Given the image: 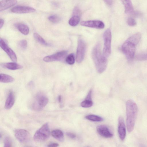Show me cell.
<instances>
[{
  "label": "cell",
  "mask_w": 147,
  "mask_h": 147,
  "mask_svg": "<svg viewBox=\"0 0 147 147\" xmlns=\"http://www.w3.org/2000/svg\"><path fill=\"white\" fill-rule=\"evenodd\" d=\"M92 56L98 72L100 74L103 73L107 68L108 60L101 53L100 43L97 44L93 48Z\"/></svg>",
  "instance_id": "cell-1"
},
{
  "label": "cell",
  "mask_w": 147,
  "mask_h": 147,
  "mask_svg": "<svg viewBox=\"0 0 147 147\" xmlns=\"http://www.w3.org/2000/svg\"><path fill=\"white\" fill-rule=\"evenodd\" d=\"M126 125L128 132L134 129L138 112V108L136 103L133 100H128L126 104Z\"/></svg>",
  "instance_id": "cell-2"
},
{
  "label": "cell",
  "mask_w": 147,
  "mask_h": 147,
  "mask_svg": "<svg viewBox=\"0 0 147 147\" xmlns=\"http://www.w3.org/2000/svg\"><path fill=\"white\" fill-rule=\"evenodd\" d=\"M50 132L48 123L44 124L35 133L34 140L37 142H42L47 140L49 137Z\"/></svg>",
  "instance_id": "cell-3"
},
{
  "label": "cell",
  "mask_w": 147,
  "mask_h": 147,
  "mask_svg": "<svg viewBox=\"0 0 147 147\" xmlns=\"http://www.w3.org/2000/svg\"><path fill=\"white\" fill-rule=\"evenodd\" d=\"M104 42L103 54L106 58L108 57L111 53L112 34L110 29H107L103 35Z\"/></svg>",
  "instance_id": "cell-4"
},
{
  "label": "cell",
  "mask_w": 147,
  "mask_h": 147,
  "mask_svg": "<svg viewBox=\"0 0 147 147\" xmlns=\"http://www.w3.org/2000/svg\"><path fill=\"white\" fill-rule=\"evenodd\" d=\"M136 45L127 40L123 44L122 47V51L129 60H131L134 57Z\"/></svg>",
  "instance_id": "cell-5"
},
{
  "label": "cell",
  "mask_w": 147,
  "mask_h": 147,
  "mask_svg": "<svg viewBox=\"0 0 147 147\" xmlns=\"http://www.w3.org/2000/svg\"><path fill=\"white\" fill-rule=\"evenodd\" d=\"M48 102V98L45 96L39 94L36 96L31 107L33 110L40 111L47 105Z\"/></svg>",
  "instance_id": "cell-6"
},
{
  "label": "cell",
  "mask_w": 147,
  "mask_h": 147,
  "mask_svg": "<svg viewBox=\"0 0 147 147\" xmlns=\"http://www.w3.org/2000/svg\"><path fill=\"white\" fill-rule=\"evenodd\" d=\"M86 43L84 40L80 38L78 41L76 60L78 63H81L84 58L86 50Z\"/></svg>",
  "instance_id": "cell-7"
},
{
  "label": "cell",
  "mask_w": 147,
  "mask_h": 147,
  "mask_svg": "<svg viewBox=\"0 0 147 147\" xmlns=\"http://www.w3.org/2000/svg\"><path fill=\"white\" fill-rule=\"evenodd\" d=\"M67 53V51L65 50L60 51L45 57L43 59V60L47 62L61 61L66 57Z\"/></svg>",
  "instance_id": "cell-8"
},
{
  "label": "cell",
  "mask_w": 147,
  "mask_h": 147,
  "mask_svg": "<svg viewBox=\"0 0 147 147\" xmlns=\"http://www.w3.org/2000/svg\"><path fill=\"white\" fill-rule=\"evenodd\" d=\"M15 135L16 138L20 142H25L29 140L30 138V133L23 129H17L15 131Z\"/></svg>",
  "instance_id": "cell-9"
},
{
  "label": "cell",
  "mask_w": 147,
  "mask_h": 147,
  "mask_svg": "<svg viewBox=\"0 0 147 147\" xmlns=\"http://www.w3.org/2000/svg\"><path fill=\"white\" fill-rule=\"evenodd\" d=\"M0 46L12 61L14 62L17 61V57L15 52L8 46L5 41L1 38L0 39Z\"/></svg>",
  "instance_id": "cell-10"
},
{
  "label": "cell",
  "mask_w": 147,
  "mask_h": 147,
  "mask_svg": "<svg viewBox=\"0 0 147 147\" xmlns=\"http://www.w3.org/2000/svg\"><path fill=\"white\" fill-rule=\"evenodd\" d=\"M81 25L86 27L97 29H103L105 27V25L102 21L98 20L84 21L81 23Z\"/></svg>",
  "instance_id": "cell-11"
},
{
  "label": "cell",
  "mask_w": 147,
  "mask_h": 147,
  "mask_svg": "<svg viewBox=\"0 0 147 147\" xmlns=\"http://www.w3.org/2000/svg\"><path fill=\"white\" fill-rule=\"evenodd\" d=\"M36 10L31 7L26 6H18L13 8L11 11L15 13L23 14L34 13Z\"/></svg>",
  "instance_id": "cell-12"
},
{
  "label": "cell",
  "mask_w": 147,
  "mask_h": 147,
  "mask_svg": "<svg viewBox=\"0 0 147 147\" xmlns=\"http://www.w3.org/2000/svg\"><path fill=\"white\" fill-rule=\"evenodd\" d=\"M118 132L120 138L123 140L126 136V130L124 120L121 116L118 119Z\"/></svg>",
  "instance_id": "cell-13"
},
{
  "label": "cell",
  "mask_w": 147,
  "mask_h": 147,
  "mask_svg": "<svg viewBox=\"0 0 147 147\" xmlns=\"http://www.w3.org/2000/svg\"><path fill=\"white\" fill-rule=\"evenodd\" d=\"M98 132L102 136L105 138H111L113 136L108 127L104 125L98 126L97 128Z\"/></svg>",
  "instance_id": "cell-14"
},
{
  "label": "cell",
  "mask_w": 147,
  "mask_h": 147,
  "mask_svg": "<svg viewBox=\"0 0 147 147\" xmlns=\"http://www.w3.org/2000/svg\"><path fill=\"white\" fill-rule=\"evenodd\" d=\"M17 3L16 1H0V11L6 10L15 5Z\"/></svg>",
  "instance_id": "cell-15"
},
{
  "label": "cell",
  "mask_w": 147,
  "mask_h": 147,
  "mask_svg": "<svg viewBox=\"0 0 147 147\" xmlns=\"http://www.w3.org/2000/svg\"><path fill=\"white\" fill-rule=\"evenodd\" d=\"M1 65L4 68L11 70L20 69L23 67V66L15 62L3 63Z\"/></svg>",
  "instance_id": "cell-16"
},
{
  "label": "cell",
  "mask_w": 147,
  "mask_h": 147,
  "mask_svg": "<svg viewBox=\"0 0 147 147\" xmlns=\"http://www.w3.org/2000/svg\"><path fill=\"white\" fill-rule=\"evenodd\" d=\"M15 102V98L13 93L11 92L9 94L6 101L5 108L6 109H11L14 105Z\"/></svg>",
  "instance_id": "cell-17"
},
{
  "label": "cell",
  "mask_w": 147,
  "mask_h": 147,
  "mask_svg": "<svg viewBox=\"0 0 147 147\" xmlns=\"http://www.w3.org/2000/svg\"><path fill=\"white\" fill-rule=\"evenodd\" d=\"M123 2L124 6L125 13L127 14H133L134 11L131 1L128 0L123 1Z\"/></svg>",
  "instance_id": "cell-18"
},
{
  "label": "cell",
  "mask_w": 147,
  "mask_h": 147,
  "mask_svg": "<svg viewBox=\"0 0 147 147\" xmlns=\"http://www.w3.org/2000/svg\"><path fill=\"white\" fill-rule=\"evenodd\" d=\"M15 26L24 35H28L29 32V29L26 25L22 23L16 24Z\"/></svg>",
  "instance_id": "cell-19"
},
{
  "label": "cell",
  "mask_w": 147,
  "mask_h": 147,
  "mask_svg": "<svg viewBox=\"0 0 147 147\" xmlns=\"http://www.w3.org/2000/svg\"><path fill=\"white\" fill-rule=\"evenodd\" d=\"M51 134L53 137L60 142H62L64 140L63 134L60 130L56 129L53 130L51 132Z\"/></svg>",
  "instance_id": "cell-20"
},
{
  "label": "cell",
  "mask_w": 147,
  "mask_h": 147,
  "mask_svg": "<svg viewBox=\"0 0 147 147\" xmlns=\"http://www.w3.org/2000/svg\"><path fill=\"white\" fill-rule=\"evenodd\" d=\"M14 81V78L9 75L4 74H1L0 75V82L1 83H11L13 82Z\"/></svg>",
  "instance_id": "cell-21"
},
{
  "label": "cell",
  "mask_w": 147,
  "mask_h": 147,
  "mask_svg": "<svg viewBox=\"0 0 147 147\" xmlns=\"http://www.w3.org/2000/svg\"><path fill=\"white\" fill-rule=\"evenodd\" d=\"M141 37V33H137L129 37L127 40L137 45L139 43Z\"/></svg>",
  "instance_id": "cell-22"
},
{
  "label": "cell",
  "mask_w": 147,
  "mask_h": 147,
  "mask_svg": "<svg viewBox=\"0 0 147 147\" xmlns=\"http://www.w3.org/2000/svg\"><path fill=\"white\" fill-rule=\"evenodd\" d=\"M80 21V16L77 15H74L69 20V24L70 25L75 27L79 24Z\"/></svg>",
  "instance_id": "cell-23"
},
{
  "label": "cell",
  "mask_w": 147,
  "mask_h": 147,
  "mask_svg": "<svg viewBox=\"0 0 147 147\" xmlns=\"http://www.w3.org/2000/svg\"><path fill=\"white\" fill-rule=\"evenodd\" d=\"M34 38L39 43L43 45L48 46L49 45L45 41L39 34L35 33L33 34Z\"/></svg>",
  "instance_id": "cell-24"
},
{
  "label": "cell",
  "mask_w": 147,
  "mask_h": 147,
  "mask_svg": "<svg viewBox=\"0 0 147 147\" xmlns=\"http://www.w3.org/2000/svg\"><path fill=\"white\" fill-rule=\"evenodd\" d=\"M86 118L88 120L95 122H100L104 120V119L102 117L94 115H88L86 117Z\"/></svg>",
  "instance_id": "cell-25"
},
{
  "label": "cell",
  "mask_w": 147,
  "mask_h": 147,
  "mask_svg": "<svg viewBox=\"0 0 147 147\" xmlns=\"http://www.w3.org/2000/svg\"><path fill=\"white\" fill-rule=\"evenodd\" d=\"M93 105V103L92 99L86 98L84 101L82 102L81 104V106L84 108H89L92 107Z\"/></svg>",
  "instance_id": "cell-26"
},
{
  "label": "cell",
  "mask_w": 147,
  "mask_h": 147,
  "mask_svg": "<svg viewBox=\"0 0 147 147\" xmlns=\"http://www.w3.org/2000/svg\"><path fill=\"white\" fill-rule=\"evenodd\" d=\"M66 62L69 65H72L74 63L75 58L74 54L71 53L68 55L65 59Z\"/></svg>",
  "instance_id": "cell-27"
},
{
  "label": "cell",
  "mask_w": 147,
  "mask_h": 147,
  "mask_svg": "<svg viewBox=\"0 0 147 147\" xmlns=\"http://www.w3.org/2000/svg\"><path fill=\"white\" fill-rule=\"evenodd\" d=\"M48 19L50 22L53 23H57L60 21L59 17L56 15H51L49 17Z\"/></svg>",
  "instance_id": "cell-28"
},
{
  "label": "cell",
  "mask_w": 147,
  "mask_h": 147,
  "mask_svg": "<svg viewBox=\"0 0 147 147\" xmlns=\"http://www.w3.org/2000/svg\"><path fill=\"white\" fill-rule=\"evenodd\" d=\"M18 44L20 48L23 50H25L27 47V41L25 39L22 40L19 42Z\"/></svg>",
  "instance_id": "cell-29"
},
{
  "label": "cell",
  "mask_w": 147,
  "mask_h": 147,
  "mask_svg": "<svg viewBox=\"0 0 147 147\" xmlns=\"http://www.w3.org/2000/svg\"><path fill=\"white\" fill-rule=\"evenodd\" d=\"M12 142L11 139L8 137H6L4 140V147H11Z\"/></svg>",
  "instance_id": "cell-30"
},
{
  "label": "cell",
  "mask_w": 147,
  "mask_h": 147,
  "mask_svg": "<svg viewBox=\"0 0 147 147\" xmlns=\"http://www.w3.org/2000/svg\"><path fill=\"white\" fill-rule=\"evenodd\" d=\"M136 59L139 61L147 60V53L138 55L136 56Z\"/></svg>",
  "instance_id": "cell-31"
},
{
  "label": "cell",
  "mask_w": 147,
  "mask_h": 147,
  "mask_svg": "<svg viewBox=\"0 0 147 147\" xmlns=\"http://www.w3.org/2000/svg\"><path fill=\"white\" fill-rule=\"evenodd\" d=\"M127 23L130 26H134L136 24V23L135 20L132 18H129L128 19Z\"/></svg>",
  "instance_id": "cell-32"
},
{
  "label": "cell",
  "mask_w": 147,
  "mask_h": 147,
  "mask_svg": "<svg viewBox=\"0 0 147 147\" xmlns=\"http://www.w3.org/2000/svg\"><path fill=\"white\" fill-rule=\"evenodd\" d=\"M73 14L74 15L79 16L80 14V9L78 7H76L74 10Z\"/></svg>",
  "instance_id": "cell-33"
},
{
  "label": "cell",
  "mask_w": 147,
  "mask_h": 147,
  "mask_svg": "<svg viewBox=\"0 0 147 147\" xmlns=\"http://www.w3.org/2000/svg\"><path fill=\"white\" fill-rule=\"evenodd\" d=\"M66 134L68 137L71 139H74L76 137L75 134L71 132H67Z\"/></svg>",
  "instance_id": "cell-34"
},
{
  "label": "cell",
  "mask_w": 147,
  "mask_h": 147,
  "mask_svg": "<svg viewBox=\"0 0 147 147\" xmlns=\"http://www.w3.org/2000/svg\"><path fill=\"white\" fill-rule=\"evenodd\" d=\"M59 144L56 143H51L48 144L47 146V147H57L58 146Z\"/></svg>",
  "instance_id": "cell-35"
},
{
  "label": "cell",
  "mask_w": 147,
  "mask_h": 147,
  "mask_svg": "<svg viewBox=\"0 0 147 147\" xmlns=\"http://www.w3.org/2000/svg\"><path fill=\"white\" fill-rule=\"evenodd\" d=\"M5 21L3 19H1V24H0V28H1L3 27Z\"/></svg>",
  "instance_id": "cell-36"
},
{
  "label": "cell",
  "mask_w": 147,
  "mask_h": 147,
  "mask_svg": "<svg viewBox=\"0 0 147 147\" xmlns=\"http://www.w3.org/2000/svg\"><path fill=\"white\" fill-rule=\"evenodd\" d=\"M105 2L108 5H111L112 3V1H105Z\"/></svg>",
  "instance_id": "cell-37"
},
{
  "label": "cell",
  "mask_w": 147,
  "mask_h": 147,
  "mask_svg": "<svg viewBox=\"0 0 147 147\" xmlns=\"http://www.w3.org/2000/svg\"><path fill=\"white\" fill-rule=\"evenodd\" d=\"M61 96H59L58 97V101L59 103H60L61 101Z\"/></svg>",
  "instance_id": "cell-38"
},
{
  "label": "cell",
  "mask_w": 147,
  "mask_h": 147,
  "mask_svg": "<svg viewBox=\"0 0 147 147\" xmlns=\"http://www.w3.org/2000/svg\"><path fill=\"white\" fill-rule=\"evenodd\" d=\"M140 147H146L144 145H140Z\"/></svg>",
  "instance_id": "cell-39"
},
{
  "label": "cell",
  "mask_w": 147,
  "mask_h": 147,
  "mask_svg": "<svg viewBox=\"0 0 147 147\" xmlns=\"http://www.w3.org/2000/svg\"></svg>",
  "instance_id": "cell-40"
}]
</instances>
